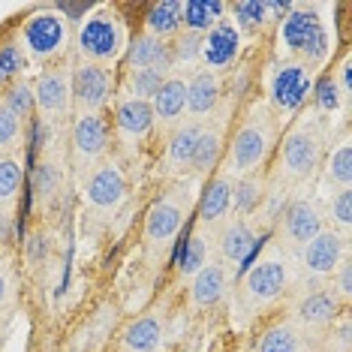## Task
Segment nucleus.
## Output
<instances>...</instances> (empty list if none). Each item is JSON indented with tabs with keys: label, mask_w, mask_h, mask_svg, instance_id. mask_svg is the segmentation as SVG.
<instances>
[{
	"label": "nucleus",
	"mask_w": 352,
	"mask_h": 352,
	"mask_svg": "<svg viewBox=\"0 0 352 352\" xmlns=\"http://www.w3.org/2000/svg\"><path fill=\"white\" fill-rule=\"evenodd\" d=\"M169 49H172V63H196L202 58V36L181 30Z\"/></svg>",
	"instance_id": "obj_38"
},
{
	"label": "nucleus",
	"mask_w": 352,
	"mask_h": 352,
	"mask_svg": "<svg viewBox=\"0 0 352 352\" xmlns=\"http://www.w3.org/2000/svg\"><path fill=\"white\" fill-rule=\"evenodd\" d=\"M346 259V238L334 229H322L319 235L301 250V265L316 277H331Z\"/></svg>",
	"instance_id": "obj_11"
},
{
	"label": "nucleus",
	"mask_w": 352,
	"mask_h": 352,
	"mask_svg": "<svg viewBox=\"0 0 352 352\" xmlns=\"http://www.w3.org/2000/svg\"><path fill=\"white\" fill-rule=\"evenodd\" d=\"M289 286V268L283 259H265L259 265H253L244 277V295L256 304H268L277 295H283V289Z\"/></svg>",
	"instance_id": "obj_12"
},
{
	"label": "nucleus",
	"mask_w": 352,
	"mask_h": 352,
	"mask_svg": "<svg viewBox=\"0 0 352 352\" xmlns=\"http://www.w3.org/2000/svg\"><path fill=\"white\" fill-rule=\"evenodd\" d=\"M262 202H265V184L256 175H241L232 184V208H235L238 220H247Z\"/></svg>",
	"instance_id": "obj_26"
},
{
	"label": "nucleus",
	"mask_w": 352,
	"mask_h": 352,
	"mask_svg": "<svg viewBox=\"0 0 352 352\" xmlns=\"http://www.w3.org/2000/svg\"><path fill=\"white\" fill-rule=\"evenodd\" d=\"M111 148V124L106 115H78L73 124V154L78 166H94L97 169L100 160Z\"/></svg>",
	"instance_id": "obj_8"
},
{
	"label": "nucleus",
	"mask_w": 352,
	"mask_h": 352,
	"mask_svg": "<svg viewBox=\"0 0 352 352\" xmlns=\"http://www.w3.org/2000/svg\"><path fill=\"white\" fill-rule=\"evenodd\" d=\"M232 15H235L238 28L259 30L268 21V6L262 0H241V3H232Z\"/></svg>",
	"instance_id": "obj_37"
},
{
	"label": "nucleus",
	"mask_w": 352,
	"mask_h": 352,
	"mask_svg": "<svg viewBox=\"0 0 352 352\" xmlns=\"http://www.w3.org/2000/svg\"><path fill=\"white\" fill-rule=\"evenodd\" d=\"M154 121L160 124H178L181 115L187 111V82L181 76H169L160 87V94L151 100Z\"/></svg>",
	"instance_id": "obj_20"
},
{
	"label": "nucleus",
	"mask_w": 352,
	"mask_h": 352,
	"mask_svg": "<svg viewBox=\"0 0 352 352\" xmlns=\"http://www.w3.org/2000/svg\"><path fill=\"white\" fill-rule=\"evenodd\" d=\"M34 100L36 109L43 111L49 121L67 115V109L73 106V94H69V76L63 69H45L34 85Z\"/></svg>",
	"instance_id": "obj_14"
},
{
	"label": "nucleus",
	"mask_w": 352,
	"mask_h": 352,
	"mask_svg": "<svg viewBox=\"0 0 352 352\" xmlns=\"http://www.w3.org/2000/svg\"><path fill=\"white\" fill-rule=\"evenodd\" d=\"M6 298V280H3V274H0V301Z\"/></svg>",
	"instance_id": "obj_45"
},
{
	"label": "nucleus",
	"mask_w": 352,
	"mask_h": 352,
	"mask_svg": "<svg viewBox=\"0 0 352 352\" xmlns=\"http://www.w3.org/2000/svg\"><path fill=\"white\" fill-rule=\"evenodd\" d=\"M319 163H322V139L314 130L301 126V130L286 135L283 151H280V169H283L286 178L289 181L314 178Z\"/></svg>",
	"instance_id": "obj_6"
},
{
	"label": "nucleus",
	"mask_w": 352,
	"mask_h": 352,
	"mask_svg": "<svg viewBox=\"0 0 352 352\" xmlns=\"http://www.w3.org/2000/svg\"><path fill=\"white\" fill-rule=\"evenodd\" d=\"M220 102V78L217 73H208V69H199V73L187 82V111L196 118V124L202 121L205 115H211Z\"/></svg>",
	"instance_id": "obj_19"
},
{
	"label": "nucleus",
	"mask_w": 352,
	"mask_h": 352,
	"mask_svg": "<svg viewBox=\"0 0 352 352\" xmlns=\"http://www.w3.org/2000/svg\"><path fill=\"white\" fill-rule=\"evenodd\" d=\"M232 211V181L226 175H217L211 184L205 187L202 202H199V217L202 223H220Z\"/></svg>",
	"instance_id": "obj_24"
},
{
	"label": "nucleus",
	"mask_w": 352,
	"mask_h": 352,
	"mask_svg": "<svg viewBox=\"0 0 352 352\" xmlns=\"http://www.w3.org/2000/svg\"><path fill=\"white\" fill-rule=\"evenodd\" d=\"M340 304H338V295L334 289H310L304 298L298 301V319L304 325H328L334 322V316H338Z\"/></svg>",
	"instance_id": "obj_23"
},
{
	"label": "nucleus",
	"mask_w": 352,
	"mask_h": 352,
	"mask_svg": "<svg viewBox=\"0 0 352 352\" xmlns=\"http://www.w3.org/2000/svg\"><path fill=\"white\" fill-rule=\"evenodd\" d=\"M325 175H328V181L338 184L340 190H349V184H352V148H349V142H343V145L331 154V160H328V166H325Z\"/></svg>",
	"instance_id": "obj_36"
},
{
	"label": "nucleus",
	"mask_w": 352,
	"mask_h": 352,
	"mask_svg": "<svg viewBox=\"0 0 352 352\" xmlns=\"http://www.w3.org/2000/svg\"><path fill=\"white\" fill-rule=\"evenodd\" d=\"M49 235L45 232H34V235L28 238V256H30V262H45V256H49Z\"/></svg>",
	"instance_id": "obj_43"
},
{
	"label": "nucleus",
	"mask_w": 352,
	"mask_h": 352,
	"mask_svg": "<svg viewBox=\"0 0 352 352\" xmlns=\"http://www.w3.org/2000/svg\"><path fill=\"white\" fill-rule=\"evenodd\" d=\"M21 181H25V172H21L19 160L12 157H0V208H10L15 202L21 190Z\"/></svg>",
	"instance_id": "obj_32"
},
{
	"label": "nucleus",
	"mask_w": 352,
	"mask_h": 352,
	"mask_svg": "<svg viewBox=\"0 0 352 352\" xmlns=\"http://www.w3.org/2000/svg\"><path fill=\"white\" fill-rule=\"evenodd\" d=\"M154 109H151V102H142V100H133V97H124L118 100L115 106V126H118V135H121L124 142H135L148 139L151 130H154Z\"/></svg>",
	"instance_id": "obj_15"
},
{
	"label": "nucleus",
	"mask_w": 352,
	"mask_h": 352,
	"mask_svg": "<svg viewBox=\"0 0 352 352\" xmlns=\"http://www.w3.org/2000/svg\"><path fill=\"white\" fill-rule=\"evenodd\" d=\"M217 250H220V259L226 262V265L247 268L250 265V256L256 250V229L247 220L226 223V229H223L220 238H217Z\"/></svg>",
	"instance_id": "obj_17"
},
{
	"label": "nucleus",
	"mask_w": 352,
	"mask_h": 352,
	"mask_svg": "<svg viewBox=\"0 0 352 352\" xmlns=\"http://www.w3.org/2000/svg\"><path fill=\"white\" fill-rule=\"evenodd\" d=\"M166 78H169V73H163V69H126V91H130L133 100L151 102L160 94Z\"/></svg>",
	"instance_id": "obj_30"
},
{
	"label": "nucleus",
	"mask_w": 352,
	"mask_h": 352,
	"mask_svg": "<svg viewBox=\"0 0 352 352\" xmlns=\"http://www.w3.org/2000/svg\"><path fill=\"white\" fill-rule=\"evenodd\" d=\"M208 262V244L202 235H190L187 244H184V250L178 256V271L184 277H193L196 271H202Z\"/></svg>",
	"instance_id": "obj_34"
},
{
	"label": "nucleus",
	"mask_w": 352,
	"mask_h": 352,
	"mask_svg": "<svg viewBox=\"0 0 352 352\" xmlns=\"http://www.w3.org/2000/svg\"><path fill=\"white\" fill-rule=\"evenodd\" d=\"M238 52H241V34L232 21H220L217 28H211L202 36V60L208 67V73H217L235 63Z\"/></svg>",
	"instance_id": "obj_13"
},
{
	"label": "nucleus",
	"mask_w": 352,
	"mask_h": 352,
	"mask_svg": "<svg viewBox=\"0 0 352 352\" xmlns=\"http://www.w3.org/2000/svg\"><path fill=\"white\" fill-rule=\"evenodd\" d=\"M328 217H331L334 226L343 229V238L349 235V226H352V190H338V196H331V202H328Z\"/></svg>",
	"instance_id": "obj_39"
},
{
	"label": "nucleus",
	"mask_w": 352,
	"mask_h": 352,
	"mask_svg": "<svg viewBox=\"0 0 352 352\" xmlns=\"http://www.w3.org/2000/svg\"><path fill=\"white\" fill-rule=\"evenodd\" d=\"M181 223H184L181 205L169 202V199H163V202H154V205L148 208V217H145V238H148V244H154V247L169 244L172 238L178 235Z\"/></svg>",
	"instance_id": "obj_18"
},
{
	"label": "nucleus",
	"mask_w": 352,
	"mask_h": 352,
	"mask_svg": "<svg viewBox=\"0 0 352 352\" xmlns=\"http://www.w3.org/2000/svg\"><path fill=\"white\" fill-rule=\"evenodd\" d=\"M310 94H314L319 111H338V109H340V97H343V94L338 91V82H334L331 76L319 78L316 87H314Z\"/></svg>",
	"instance_id": "obj_41"
},
{
	"label": "nucleus",
	"mask_w": 352,
	"mask_h": 352,
	"mask_svg": "<svg viewBox=\"0 0 352 352\" xmlns=\"http://www.w3.org/2000/svg\"><path fill=\"white\" fill-rule=\"evenodd\" d=\"M124 63L126 69H163V73H172V49L166 39L139 34L124 49Z\"/></svg>",
	"instance_id": "obj_16"
},
{
	"label": "nucleus",
	"mask_w": 352,
	"mask_h": 352,
	"mask_svg": "<svg viewBox=\"0 0 352 352\" xmlns=\"http://www.w3.org/2000/svg\"><path fill=\"white\" fill-rule=\"evenodd\" d=\"M310 91H314V69L301 60L277 67V73L271 76V85H268L271 102H274V109L283 111V115L298 111L304 102H307Z\"/></svg>",
	"instance_id": "obj_7"
},
{
	"label": "nucleus",
	"mask_w": 352,
	"mask_h": 352,
	"mask_svg": "<svg viewBox=\"0 0 352 352\" xmlns=\"http://www.w3.org/2000/svg\"><path fill=\"white\" fill-rule=\"evenodd\" d=\"M160 340H163V328H160V322L151 316L135 319L124 334V343L130 352H154L160 346Z\"/></svg>",
	"instance_id": "obj_29"
},
{
	"label": "nucleus",
	"mask_w": 352,
	"mask_h": 352,
	"mask_svg": "<svg viewBox=\"0 0 352 352\" xmlns=\"http://www.w3.org/2000/svg\"><path fill=\"white\" fill-rule=\"evenodd\" d=\"M3 87H6V85H3V82H0V94H3Z\"/></svg>",
	"instance_id": "obj_46"
},
{
	"label": "nucleus",
	"mask_w": 352,
	"mask_h": 352,
	"mask_svg": "<svg viewBox=\"0 0 352 352\" xmlns=\"http://www.w3.org/2000/svg\"><path fill=\"white\" fill-rule=\"evenodd\" d=\"M259 352H301V340L298 331L289 325H274L262 334L259 340Z\"/></svg>",
	"instance_id": "obj_33"
},
{
	"label": "nucleus",
	"mask_w": 352,
	"mask_h": 352,
	"mask_svg": "<svg viewBox=\"0 0 352 352\" xmlns=\"http://www.w3.org/2000/svg\"><path fill=\"white\" fill-rule=\"evenodd\" d=\"M280 36L292 54H301V63H319L328 54V30L314 10H292L280 21Z\"/></svg>",
	"instance_id": "obj_5"
},
{
	"label": "nucleus",
	"mask_w": 352,
	"mask_h": 352,
	"mask_svg": "<svg viewBox=\"0 0 352 352\" xmlns=\"http://www.w3.org/2000/svg\"><path fill=\"white\" fill-rule=\"evenodd\" d=\"M229 289V277L226 268L220 262H205L202 271L193 274V286H190V295H193L196 307H214Z\"/></svg>",
	"instance_id": "obj_21"
},
{
	"label": "nucleus",
	"mask_w": 352,
	"mask_h": 352,
	"mask_svg": "<svg viewBox=\"0 0 352 352\" xmlns=\"http://www.w3.org/2000/svg\"><path fill=\"white\" fill-rule=\"evenodd\" d=\"M126 199V178L118 163H100L85 181V202L97 211H115Z\"/></svg>",
	"instance_id": "obj_9"
},
{
	"label": "nucleus",
	"mask_w": 352,
	"mask_h": 352,
	"mask_svg": "<svg viewBox=\"0 0 352 352\" xmlns=\"http://www.w3.org/2000/svg\"><path fill=\"white\" fill-rule=\"evenodd\" d=\"M60 187V172L54 163H39L34 169V193L36 199H49Z\"/></svg>",
	"instance_id": "obj_40"
},
{
	"label": "nucleus",
	"mask_w": 352,
	"mask_h": 352,
	"mask_svg": "<svg viewBox=\"0 0 352 352\" xmlns=\"http://www.w3.org/2000/svg\"><path fill=\"white\" fill-rule=\"evenodd\" d=\"M334 274H338V292L334 295H340L343 301H349V295H352V265H349V259H343Z\"/></svg>",
	"instance_id": "obj_44"
},
{
	"label": "nucleus",
	"mask_w": 352,
	"mask_h": 352,
	"mask_svg": "<svg viewBox=\"0 0 352 352\" xmlns=\"http://www.w3.org/2000/svg\"><path fill=\"white\" fill-rule=\"evenodd\" d=\"M271 142H274V124L265 109H256L247 121L235 130V139L229 145V166L238 175H253L265 163Z\"/></svg>",
	"instance_id": "obj_2"
},
{
	"label": "nucleus",
	"mask_w": 352,
	"mask_h": 352,
	"mask_svg": "<svg viewBox=\"0 0 352 352\" xmlns=\"http://www.w3.org/2000/svg\"><path fill=\"white\" fill-rule=\"evenodd\" d=\"M69 94H73L78 115H102V109L115 94V73L102 63L78 60L69 73Z\"/></svg>",
	"instance_id": "obj_4"
},
{
	"label": "nucleus",
	"mask_w": 352,
	"mask_h": 352,
	"mask_svg": "<svg viewBox=\"0 0 352 352\" xmlns=\"http://www.w3.org/2000/svg\"><path fill=\"white\" fill-rule=\"evenodd\" d=\"M25 67H28V58H25V49H21L19 43L0 45V82L3 85L19 82V76H21Z\"/></svg>",
	"instance_id": "obj_35"
},
{
	"label": "nucleus",
	"mask_w": 352,
	"mask_h": 352,
	"mask_svg": "<svg viewBox=\"0 0 352 352\" xmlns=\"http://www.w3.org/2000/svg\"><path fill=\"white\" fill-rule=\"evenodd\" d=\"M0 106L6 111H12L19 121H25L36 111V100H34V87L28 82H12L3 87V94H0Z\"/></svg>",
	"instance_id": "obj_31"
},
{
	"label": "nucleus",
	"mask_w": 352,
	"mask_h": 352,
	"mask_svg": "<svg viewBox=\"0 0 352 352\" xmlns=\"http://www.w3.org/2000/svg\"><path fill=\"white\" fill-rule=\"evenodd\" d=\"M21 142V121L0 106V151H10Z\"/></svg>",
	"instance_id": "obj_42"
},
{
	"label": "nucleus",
	"mask_w": 352,
	"mask_h": 352,
	"mask_svg": "<svg viewBox=\"0 0 352 352\" xmlns=\"http://www.w3.org/2000/svg\"><path fill=\"white\" fill-rule=\"evenodd\" d=\"M145 34L157 36V39H169V36L181 34V3L178 0H163V3L148 6Z\"/></svg>",
	"instance_id": "obj_25"
},
{
	"label": "nucleus",
	"mask_w": 352,
	"mask_h": 352,
	"mask_svg": "<svg viewBox=\"0 0 352 352\" xmlns=\"http://www.w3.org/2000/svg\"><path fill=\"white\" fill-rule=\"evenodd\" d=\"M69 39H73V30H69V21L60 12H36L21 28L25 58L36 63H49L54 58H60L67 52Z\"/></svg>",
	"instance_id": "obj_3"
},
{
	"label": "nucleus",
	"mask_w": 352,
	"mask_h": 352,
	"mask_svg": "<svg viewBox=\"0 0 352 352\" xmlns=\"http://www.w3.org/2000/svg\"><path fill=\"white\" fill-rule=\"evenodd\" d=\"M220 148H223V135L220 130H211V126H202L193 148V160H190V172L196 175H208L217 166L220 160Z\"/></svg>",
	"instance_id": "obj_27"
},
{
	"label": "nucleus",
	"mask_w": 352,
	"mask_h": 352,
	"mask_svg": "<svg viewBox=\"0 0 352 352\" xmlns=\"http://www.w3.org/2000/svg\"><path fill=\"white\" fill-rule=\"evenodd\" d=\"M283 220H280V232H283V241L292 247V250H304L314 238L322 232V214L316 211L314 202L307 199H295L283 208Z\"/></svg>",
	"instance_id": "obj_10"
},
{
	"label": "nucleus",
	"mask_w": 352,
	"mask_h": 352,
	"mask_svg": "<svg viewBox=\"0 0 352 352\" xmlns=\"http://www.w3.org/2000/svg\"><path fill=\"white\" fill-rule=\"evenodd\" d=\"M226 12V3L220 0H184L181 3V28L187 34L205 36L211 28H217Z\"/></svg>",
	"instance_id": "obj_22"
},
{
	"label": "nucleus",
	"mask_w": 352,
	"mask_h": 352,
	"mask_svg": "<svg viewBox=\"0 0 352 352\" xmlns=\"http://www.w3.org/2000/svg\"><path fill=\"white\" fill-rule=\"evenodd\" d=\"M199 130H202V124H196V121L181 124L178 130H175V135L169 139V163H172V169L190 172V160H193Z\"/></svg>",
	"instance_id": "obj_28"
},
{
	"label": "nucleus",
	"mask_w": 352,
	"mask_h": 352,
	"mask_svg": "<svg viewBox=\"0 0 352 352\" xmlns=\"http://www.w3.org/2000/svg\"><path fill=\"white\" fill-rule=\"evenodd\" d=\"M76 45H78V54L82 60H91V63H115L118 58H124V49H126V30H124V21L118 12L111 10H100L94 15H87L78 28V36H76Z\"/></svg>",
	"instance_id": "obj_1"
}]
</instances>
